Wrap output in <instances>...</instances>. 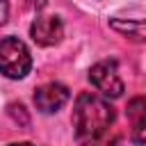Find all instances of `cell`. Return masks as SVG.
Masks as SVG:
<instances>
[{"label": "cell", "instance_id": "9c48e42d", "mask_svg": "<svg viewBox=\"0 0 146 146\" xmlns=\"http://www.w3.org/2000/svg\"><path fill=\"white\" fill-rule=\"evenodd\" d=\"M27 5H32V7H43V0H25Z\"/></svg>", "mask_w": 146, "mask_h": 146}, {"label": "cell", "instance_id": "3957f363", "mask_svg": "<svg viewBox=\"0 0 146 146\" xmlns=\"http://www.w3.org/2000/svg\"><path fill=\"white\" fill-rule=\"evenodd\" d=\"M89 82L103 94V96H110V98H119L123 94V80L116 71V62H98L91 66L89 71Z\"/></svg>", "mask_w": 146, "mask_h": 146}, {"label": "cell", "instance_id": "ba28073f", "mask_svg": "<svg viewBox=\"0 0 146 146\" xmlns=\"http://www.w3.org/2000/svg\"><path fill=\"white\" fill-rule=\"evenodd\" d=\"M7 11H9V5H7V0H0V25L7 21Z\"/></svg>", "mask_w": 146, "mask_h": 146}, {"label": "cell", "instance_id": "7a4b0ae2", "mask_svg": "<svg viewBox=\"0 0 146 146\" xmlns=\"http://www.w3.org/2000/svg\"><path fill=\"white\" fill-rule=\"evenodd\" d=\"M32 68V55L27 46L16 36L0 41V73L7 78H25Z\"/></svg>", "mask_w": 146, "mask_h": 146}, {"label": "cell", "instance_id": "30bf717a", "mask_svg": "<svg viewBox=\"0 0 146 146\" xmlns=\"http://www.w3.org/2000/svg\"><path fill=\"white\" fill-rule=\"evenodd\" d=\"M11 146H32V144H27V141H21V144H11Z\"/></svg>", "mask_w": 146, "mask_h": 146}, {"label": "cell", "instance_id": "277c9868", "mask_svg": "<svg viewBox=\"0 0 146 146\" xmlns=\"http://www.w3.org/2000/svg\"><path fill=\"white\" fill-rule=\"evenodd\" d=\"M30 34L39 46H55L64 36V25L57 16H39L30 25Z\"/></svg>", "mask_w": 146, "mask_h": 146}, {"label": "cell", "instance_id": "5b68a950", "mask_svg": "<svg viewBox=\"0 0 146 146\" xmlns=\"http://www.w3.org/2000/svg\"><path fill=\"white\" fill-rule=\"evenodd\" d=\"M68 89L59 82H48V84H41L36 91H34V105L36 110L50 114V112H57L66 100H68Z\"/></svg>", "mask_w": 146, "mask_h": 146}, {"label": "cell", "instance_id": "8992f818", "mask_svg": "<svg viewBox=\"0 0 146 146\" xmlns=\"http://www.w3.org/2000/svg\"><path fill=\"white\" fill-rule=\"evenodd\" d=\"M128 116L132 121V141L137 146H141L144 144V130H146V100L141 96H137L128 103Z\"/></svg>", "mask_w": 146, "mask_h": 146}, {"label": "cell", "instance_id": "6da1fadb", "mask_svg": "<svg viewBox=\"0 0 146 146\" xmlns=\"http://www.w3.org/2000/svg\"><path fill=\"white\" fill-rule=\"evenodd\" d=\"M114 121V110L110 103L103 98L84 91L75 100L73 110V128H75V139L82 144H94L98 137L107 132V128Z\"/></svg>", "mask_w": 146, "mask_h": 146}, {"label": "cell", "instance_id": "52a82bcc", "mask_svg": "<svg viewBox=\"0 0 146 146\" xmlns=\"http://www.w3.org/2000/svg\"><path fill=\"white\" fill-rule=\"evenodd\" d=\"M112 27L119 30V32H132V39L135 41H141L144 39V23L137 21V23H121V21H112Z\"/></svg>", "mask_w": 146, "mask_h": 146}]
</instances>
